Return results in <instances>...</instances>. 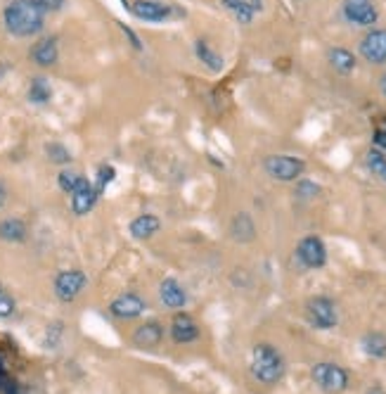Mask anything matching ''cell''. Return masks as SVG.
<instances>
[{
	"mask_svg": "<svg viewBox=\"0 0 386 394\" xmlns=\"http://www.w3.org/2000/svg\"><path fill=\"white\" fill-rule=\"evenodd\" d=\"M343 17L355 26H375L379 12L372 0H343Z\"/></svg>",
	"mask_w": 386,
	"mask_h": 394,
	"instance_id": "30bf717a",
	"label": "cell"
},
{
	"mask_svg": "<svg viewBox=\"0 0 386 394\" xmlns=\"http://www.w3.org/2000/svg\"><path fill=\"white\" fill-rule=\"evenodd\" d=\"M31 60H33V65H38V67H55L57 65V60H60V46H57V38L55 36H45V38H40L36 46L31 48Z\"/></svg>",
	"mask_w": 386,
	"mask_h": 394,
	"instance_id": "9a60e30c",
	"label": "cell"
},
{
	"mask_svg": "<svg viewBox=\"0 0 386 394\" xmlns=\"http://www.w3.org/2000/svg\"><path fill=\"white\" fill-rule=\"evenodd\" d=\"M327 62L332 65V69L336 74H343V76L353 74L355 67H358L355 55L351 50H346V48H332V50L327 53Z\"/></svg>",
	"mask_w": 386,
	"mask_h": 394,
	"instance_id": "ffe728a7",
	"label": "cell"
},
{
	"mask_svg": "<svg viewBox=\"0 0 386 394\" xmlns=\"http://www.w3.org/2000/svg\"><path fill=\"white\" fill-rule=\"evenodd\" d=\"M83 181H86V176L79 174V171H72V169H62V171L57 174V186H60L62 193H67V195L76 193V188H79Z\"/></svg>",
	"mask_w": 386,
	"mask_h": 394,
	"instance_id": "484cf974",
	"label": "cell"
},
{
	"mask_svg": "<svg viewBox=\"0 0 386 394\" xmlns=\"http://www.w3.org/2000/svg\"><path fill=\"white\" fill-rule=\"evenodd\" d=\"M311 378L322 392H329V394L343 392L348 387V373L343 371L341 366L329 363V361L315 363L311 368Z\"/></svg>",
	"mask_w": 386,
	"mask_h": 394,
	"instance_id": "277c9868",
	"label": "cell"
},
{
	"mask_svg": "<svg viewBox=\"0 0 386 394\" xmlns=\"http://www.w3.org/2000/svg\"><path fill=\"white\" fill-rule=\"evenodd\" d=\"M194 55H197V60L209 69V72H214V74L223 72V67H226L223 55L216 53L214 48L206 43V41H197V43H194Z\"/></svg>",
	"mask_w": 386,
	"mask_h": 394,
	"instance_id": "44dd1931",
	"label": "cell"
},
{
	"mask_svg": "<svg viewBox=\"0 0 386 394\" xmlns=\"http://www.w3.org/2000/svg\"><path fill=\"white\" fill-rule=\"evenodd\" d=\"M128 12L140 22H166L173 15V5H166L161 0H133Z\"/></svg>",
	"mask_w": 386,
	"mask_h": 394,
	"instance_id": "ba28073f",
	"label": "cell"
},
{
	"mask_svg": "<svg viewBox=\"0 0 386 394\" xmlns=\"http://www.w3.org/2000/svg\"><path fill=\"white\" fill-rule=\"evenodd\" d=\"M5 202H8V190H5V186L0 183V209L5 207Z\"/></svg>",
	"mask_w": 386,
	"mask_h": 394,
	"instance_id": "e575fe53",
	"label": "cell"
},
{
	"mask_svg": "<svg viewBox=\"0 0 386 394\" xmlns=\"http://www.w3.org/2000/svg\"><path fill=\"white\" fill-rule=\"evenodd\" d=\"M360 55L370 65H386V29H370L360 41Z\"/></svg>",
	"mask_w": 386,
	"mask_h": 394,
	"instance_id": "8fae6325",
	"label": "cell"
},
{
	"mask_svg": "<svg viewBox=\"0 0 386 394\" xmlns=\"http://www.w3.org/2000/svg\"><path fill=\"white\" fill-rule=\"evenodd\" d=\"M86 285H88V276L81 269L60 271L57 278H55V294H57L60 302L69 304V302H74L79 297Z\"/></svg>",
	"mask_w": 386,
	"mask_h": 394,
	"instance_id": "8992f818",
	"label": "cell"
},
{
	"mask_svg": "<svg viewBox=\"0 0 386 394\" xmlns=\"http://www.w3.org/2000/svg\"><path fill=\"white\" fill-rule=\"evenodd\" d=\"M368 394H386V392H384V387H379V385H372L370 390H368Z\"/></svg>",
	"mask_w": 386,
	"mask_h": 394,
	"instance_id": "d590c367",
	"label": "cell"
},
{
	"mask_svg": "<svg viewBox=\"0 0 386 394\" xmlns=\"http://www.w3.org/2000/svg\"><path fill=\"white\" fill-rule=\"evenodd\" d=\"M320 193H322V188L308 179H299L297 188H294V195H297L299 200H315V197H320Z\"/></svg>",
	"mask_w": 386,
	"mask_h": 394,
	"instance_id": "83f0119b",
	"label": "cell"
},
{
	"mask_svg": "<svg viewBox=\"0 0 386 394\" xmlns=\"http://www.w3.org/2000/svg\"><path fill=\"white\" fill-rule=\"evenodd\" d=\"M263 169L272 181L294 183L304 176L306 161L301 157H294V154H270V157L263 159Z\"/></svg>",
	"mask_w": 386,
	"mask_h": 394,
	"instance_id": "3957f363",
	"label": "cell"
},
{
	"mask_svg": "<svg viewBox=\"0 0 386 394\" xmlns=\"http://www.w3.org/2000/svg\"><path fill=\"white\" fill-rule=\"evenodd\" d=\"M297 259L306 269H322L327 264V247L318 235L301 238L297 245Z\"/></svg>",
	"mask_w": 386,
	"mask_h": 394,
	"instance_id": "52a82bcc",
	"label": "cell"
},
{
	"mask_svg": "<svg viewBox=\"0 0 386 394\" xmlns=\"http://www.w3.org/2000/svg\"><path fill=\"white\" fill-rule=\"evenodd\" d=\"M72 197V212L76 216H86L88 212H93V207L97 205V200H100V190L95 188V183L86 179L81 183L79 188H76V193L69 195Z\"/></svg>",
	"mask_w": 386,
	"mask_h": 394,
	"instance_id": "7c38bea8",
	"label": "cell"
},
{
	"mask_svg": "<svg viewBox=\"0 0 386 394\" xmlns=\"http://www.w3.org/2000/svg\"><path fill=\"white\" fill-rule=\"evenodd\" d=\"M161 230V219L157 214H140L128 223V233L133 240H150Z\"/></svg>",
	"mask_w": 386,
	"mask_h": 394,
	"instance_id": "e0dca14e",
	"label": "cell"
},
{
	"mask_svg": "<svg viewBox=\"0 0 386 394\" xmlns=\"http://www.w3.org/2000/svg\"><path fill=\"white\" fill-rule=\"evenodd\" d=\"M0 392H3V394H22V387H19L17 380L8 378V383L3 385V390H0Z\"/></svg>",
	"mask_w": 386,
	"mask_h": 394,
	"instance_id": "836d02e7",
	"label": "cell"
},
{
	"mask_svg": "<svg viewBox=\"0 0 386 394\" xmlns=\"http://www.w3.org/2000/svg\"><path fill=\"white\" fill-rule=\"evenodd\" d=\"M15 299H12V294L5 290L3 285H0V319H10L12 314H15Z\"/></svg>",
	"mask_w": 386,
	"mask_h": 394,
	"instance_id": "f546056e",
	"label": "cell"
},
{
	"mask_svg": "<svg viewBox=\"0 0 386 394\" xmlns=\"http://www.w3.org/2000/svg\"><path fill=\"white\" fill-rule=\"evenodd\" d=\"M379 88H382V93L386 97V74H382V79H379Z\"/></svg>",
	"mask_w": 386,
	"mask_h": 394,
	"instance_id": "8d00e7d4",
	"label": "cell"
},
{
	"mask_svg": "<svg viewBox=\"0 0 386 394\" xmlns=\"http://www.w3.org/2000/svg\"><path fill=\"white\" fill-rule=\"evenodd\" d=\"M159 297L168 309H185L187 304V292L175 278H164L159 285Z\"/></svg>",
	"mask_w": 386,
	"mask_h": 394,
	"instance_id": "ac0fdd59",
	"label": "cell"
},
{
	"mask_svg": "<svg viewBox=\"0 0 386 394\" xmlns=\"http://www.w3.org/2000/svg\"><path fill=\"white\" fill-rule=\"evenodd\" d=\"M372 147H377V150H382L386 152V119H382V122L377 124V129H375V136H372Z\"/></svg>",
	"mask_w": 386,
	"mask_h": 394,
	"instance_id": "1f68e13d",
	"label": "cell"
},
{
	"mask_svg": "<svg viewBox=\"0 0 386 394\" xmlns=\"http://www.w3.org/2000/svg\"><path fill=\"white\" fill-rule=\"evenodd\" d=\"M360 347L372 358H386V335L384 333H368L363 335Z\"/></svg>",
	"mask_w": 386,
	"mask_h": 394,
	"instance_id": "d4e9b609",
	"label": "cell"
},
{
	"mask_svg": "<svg viewBox=\"0 0 386 394\" xmlns=\"http://www.w3.org/2000/svg\"><path fill=\"white\" fill-rule=\"evenodd\" d=\"M161 340H164V326L159 321H147L143 326H138L136 333H133V344L140 349L159 347Z\"/></svg>",
	"mask_w": 386,
	"mask_h": 394,
	"instance_id": "2e32d148",
	"label": "cell"
},
{
	"mask_svg": "<svg viewBox=\"0 0 386 394\" xmlns=\"http://www.w3.org/2000/svg\"><path fill=\"white\" fill-rule=\"evenodd\" d=\"M306 316H308V323L318 330H332L336 323H339V312H336V304L329 297L308 299Z\"/></svg>",
	"mask_w": 386,
	"mask_h": 394,
	"instance_id": "5b68a950",
	"label": "cell"
},
{
	"mask_svg": "<svg viewBox=\"0 0 386 394\" xmlns=\"http://www.w3.org/2000/svg\"><path fill=\"white\" fill-rule=\"evenodd\" d=\"M287 373V361L282 351L272 344H256L251 349V376L263 385H277Z\"/></svg>",
	"mask_w": 386,
	"mask_h": 394,
	"instance_id": "7a4b0ae2",
	"label": "cell"
},
{
	"mask_svg": "<svg viewBox=\"0 0 386 394\" xmlns=\"http://www.w3.org/2000/svg\"><path fill=\"white\" fill-rule=\"evenodd\" d=\"M31 5H36V8L43 12H60L62 8H65V3L67 0H29Z\"/></svg>",
	"mask_w": 386,
	"mask_h": 394,
	"instance_id": "4dcf8cb0",
	"label": "cell"
},
{
	"mask_svg": "<svg viewBox=\"0 0 386 394\" xmlns=\"http://www.w3.org/2000/svg\"><path fill=\"white\" fill-rule=\"evenodd\" d=\"M26 97H29L31 105H48L53 100V86L50 81L43 79V76H36L29 83V90H26Z\"/></svg>",
	"mask_w": 386,
	"mask_h": 394,
	"instance_id": "603a6c76",
	"label": "cell"
},
{
	"mask_svg": "<svg viewBox=\"0 0 386 394\" xmlns=\"http://www.w3.org/2000/svg\"><path fill=\"white\" fill-rule=\"evenodd\" d=\"M26 235H29V228L22 219L17 216H10V219L0 221V240L3 243H24Z\"/></svg>",
	"mask_w": 386,
	"mask_h": 394,
	"instance_id": "7402d4cb",
	"label": "cell"
},
{
	"mask_svg": "<svg viewBox=\"0 0 386 394\" xmlns=\"http://www.w3.org/2000/svg\"><path fill=\"white\" fill-rule=\"evenodd\" d=\"M3 22L12 36L17 38H31L43 31L45 15L29 0H10V5L3 12Z\"/></svg>",
	"mask_w": 386,
	"mask_h": 394,
	"instance_id": "6da1fadb",
	"label": "cell"
},
{
	"mask_svg": "<svg viewBox=\"0 0 386 394\" xmlns=\"http://www.w3.org/2000/svg\"><path fill=\"white\" fill-rule=\"evenodd\" d=\"M365 166H368V171L375 176V179L386 183V152L377 150V147H370V150L365 152Z\"/></svg>",
	"mask_w": 386,
	"mask_h": 394,
	"instance_id": "cb8c5ba5",
	"label": "cell"
},
{
	"mask_svg": "<svg viewBox=\"0 0 386 394\" xmlns=\"http://www.w3.org/2000/svg\"><path fill=\"white\" fill-rule=\"evenodd\" d=\"M118 29H121V31H123V36H126V38H128V41H131V46H133V48H136V50H138V53H140V50H143V41H140V38H138V33H136V31H133V29H131V26H128V24L118 22Z\"/></svg>",
	"mask_w": 386,
	"mask_h": 394,
	"instance_id": "d6a6232c",
	"label": "cell"
},
{
	"mask_svg": "<svg viewBox=\"0 0 386 394\" xmlns=\"http://www.w3.org/2000/svg\"><path fill=\"white\" fill-rule=\"evenodd\" d=\"M168 333H171V340L175 344H189V342L199 340V326L194 323L192 316L185 312H178L173 316Z\"/></svg>",
	"mask_w": 386,
	"mask_h": 394,
	"instance_id": "4fadbf2b",
	"label": "cell"
},
{
	"mask_svg": "<svg viewBox=\"0 0 386 394\" xmlns=\"http://www.w3.org/2000/svg\"><path fill=\"white\" fill-rule=\"evenodd\" d=\"M230 235L235 243H254L256 240V223L247 212H237L230 221Z\"/></svg>",
	"mask_w": 386,
	"mask_h": 394,
	"instance_id": "d6986e66",
	"label": "cell"
},
{
	"mask_svg": "<svg viewBox=\"0 0 386 394\" xmlns=\"http://www.w3.org/2000/svg\"><path fill=\"white\" fill-rule=\"evenodd\" d=\"M116 179V169L111 166V164H100L97 166V176H95V188L100 190V195L107 190V186L111 181Z\"/></svg>",
	"mask_w": 386,
	"mask_h": 394,
	"instance_id": "f1b7e54d",
	"label": "cell"
},
{
	"mask_svg": "<svg viewBox=\"0 0 386 394\" xmlns=\"http://www.w3.org/2000/svg\"><path fill=\"white\" fill-rule=\"evenodd\" d=\"M147 309V302L136 292H123L109 304V314L118 321H133L140 319Z\"/></svg>",
	"mask_w": 386,
	"mask_h": 394,
	"instance_id": "9c48e42d",
	"label": "cell"
},
{
	"mask_svg": "<svg viewBox=\"0 0 386 394\" xmlns=\"http://www.w3.org/2000/svg\"><path fill=\"white\" fill-rule=\"evenodd\" d=\"M45 154H48V159H50L53 164H60V166H65V164L72 161V152H69L62 143H55V140L45 145Z\"/></svg>",
	"mask_w": 386,
	"mask_h": 394,
	"instance_id": "4316f807",
	"label": "cell"
},
{
	"mask_svg": "<svg viewBox=\"0 0 386 394\" xmlns=\"http://www.w3.org/2000/svg\"><path fill=\"white\" fill-rule=\"evenodd\" d=\"M221 5L240 24H251L254 17L263 10V0H221Z\"/></svg>",
	"mask_w": 386,
	"mask_h": 394,
	"instance_id": "5bb4252c",
	"label": "cell"
}]
</instances>
